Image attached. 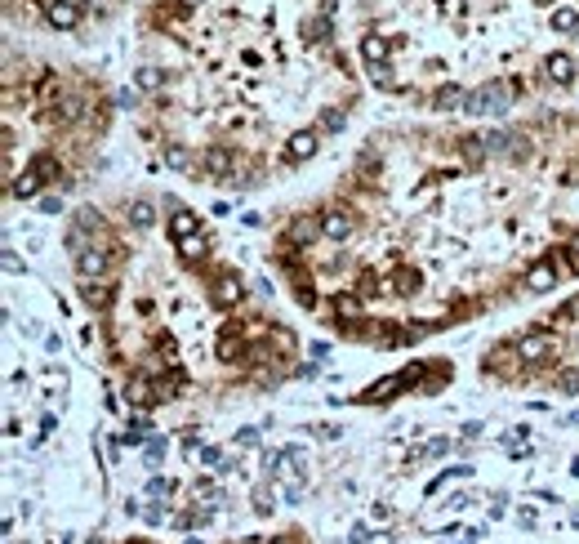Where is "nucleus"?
I'll return each instance as SVG.
<instances>
[{
  "label": "nucleus",
  "mask_w": 579,
  "mask_h": 544,
  "mask_svg": "<svg viewBox=\"0 0 579 544\" xmlns=\"http://www.w3.org/2000/svg\"><path fill=\"white\" fill-rule=\"evenodd\" d=\"M169 210H174V214H169V237H174V241L196 237V232H201V219H196L192 210H183V205H174V201H169Z\"/></svg>",
  "instance_id": "f257e3e1"
},
{
  "label": "nucleus",
  "mask_w": 579,
  "mask_h": 544,
  "mask_svg": "<svg viewBox=\"0 0 579 544\" xmlns=\"http://www.w3.org/2000/svg\"><path fill=\"white\" fill-rule=\"evenodd\" d=\"M352 228H357V219H352L348 210H330V214H321V232H326V237H335V241L352 237Z\"/></svg>",
  "instance_id": "f03ea898"
},
{
  "label": "nucleus",
  "mask_w": 579,
  "mask_h": 544,
  "mask_svg": "<svg viewBox=\"0 0 579 544\" xmlns=\"http://www.w3.org/2000/svg\"><path fill=\"white\" fill-rule=\"evenodd\" d=\"M81 272H85V277H94V281H103V277H107V250L85 246L81 250Z\"/></svg>",
  "instance_id": "7ed1b4c3"
},
{
  "label": "nucleus",
  "mask_w": 579,
  "mask_h": 544,
  "mask_svg": "<svg viewBox=\"0 0 579 544\" xmlns=\"http://www.w3.org/2000/svg\"><path fill=\"white\" fill-rule=\"evenodd\" d=\"M557 277H562V272L553 268V259H544L539 268H530V272H526V290H535V295H539V290H553V286H557Z\"/></svg>",
  "instance_id": "20e7f679"
},
{
  "label": "nucleus",
  "mask_w": 579,
  "mask_h": 544,
  "mask_svg": "<svg viewBox=\"0 0 579 544\" xmlns=\"http://www.w3.org/2000/svg\"><path fill=\"white\" fill-rule=\"evenodd\" d=\"M548 348H553L548 335H526V339H517V357H526V362H539Z\"/></svg>",
  "instance_id": "39448f33"
},
{
  "label": "nucleus",
  "mask_w": 579,
  "mask_h": 544,
  "mask_svg": "<svg viewBox=\"0 0 579 544\" xmlns=\"http://www.w3.org/2000/svg\"><path fill=\"white\" fill-rule=\"evenodd\" d=\"M81 299L90 308H107V281H94V277H85V286H81Z\"/></svg>",
  "instance_id": "423d86ee"
},
{
  "label": "nucleus",
  "mask_w": 579,
  "mask_h": 544,
  "mask_svg": "<svg viewBox=\"0 0 579 544\" xmlns=\"http://www.w3.org/2000/svg\"><path fill=\"white\" fill-rule=\"evenodd\" d=\"M317 228H321V223H317V219H308V214H303V219H294V223H290L286 241H290V246H294V241H299V246H303V241H312V237H317Z\"/></svg>",
  "instance_id": "0eeeda50"
},
{
  "label": "nucleus",
  "mask_w": 579,
  "mask_h": 544,
  "mask_svg": "<svg viewBox=\"0 0 579 544\" xmlns=\"http://www.w3.org/2000/svg\"><path fill=\"white\" fill-rule=\"evenodd\" d=\"M548 76H553L557 85H571V81H575V63L566 59V54H557V59H548Z\"/></svg>",
  "instance_id": "6e6552de"
},
{
  "label": "nucleus",
  "mask_w": 579,
  "mask_h": 544,
  "mask_svg": "<svg viewBox=\"0 0 579 544\" xmlns=\"http://www.w3.org/2000/svg\"><path fill=\"white\" fill-rule=\"evenodd\" d=\"M406 384V375H388V379H379V384H370L366 388V401H379V397H392L397 388Z\"/></svg>",
  "instance_id": "1a4fd4ad"
},
{
  "label": "nucleus",
  "mask_w": 579,
  "mask_h": 544,
  "mask_svg": "<svg viewBox=\"0 0 579 544\" xmlns=\"http://www.w3.org/2000/svg\"><path fill=\"white\" fill-rule=\"evenodd\" d=\"M317 152V134H294L290 138V161H303V156Z\"/></svg>",
  "instance_id": "9d476101"
},
{
  "label": "nucleus",
  "mask_w": 579,
  "mask_h": 544,
  "mask_svg": "<svg viewBox=\"0 0 579 544\" xmlns=\"http://www.w3.org/2000/svg\"><path fill=\"white\" fill-rule=\"evenodd\" d=\"M76 18H81V14H76V5H63V0H59V5H50V23L54 27H76Z\"/></svg>",
  "instance_id": "9b49d317"
},
{
  "label": "nucleus",
  "mask_w": 579,
  "mask_h": 544,
  "mask_svg": "<svg viewBox=\"0 0 579 544\" xmlns=\"http://www.w3.org/2000/svg\"><path fill=\"white\" fill-rule=\"evenodd\" d=\"M214 299H218V304H236V299H241V281L223 277V281H218V290H214Z\"/></svg>",
  "instance_id": "f8f14e48"
},
{
  "label": "nucleus",
  "mask_w": 579,
  "mask_h": 544,
  "mask_svg": "<svg viewBox=\"0 0 579 544\" xmlns=\"http://www.w3.org/2000/svg\"><path fill=\"white\" fill-rule=\"evenodd\" d=\"M366 59H370V67H379V63L388 59V41H383V36H366Z\"/></svg>",
  "instance_id": "ddd939ff"
},
{
  "label": "nucleus",
  "mask_w": 579,
  "mask_h": 544,
  "mask_svg": "<svg viewBox=\"0 0 579 544\" xmlns=\"http://www.w3.org/2000/svg\"><path fill=\"white\" fill-rule=\"evenodd\" d=\"M366 308H361V299H352V295H339L335 299V317L344 322V317H361Z\"/></svg>",
  "instance_id": "4468645a"
},
{
  "label": "nucleus",
  "mask_w": 579,
  "mask_h": 544,
  "mask_svg": "<svg viewBox=\"0 0 579 544\" xmlns=\"http://www.w3.org/2000/svg\"><path fill=\"white\" fill-rule=\"evenodd\" d=\"M178 250H183V259H201L205 255V241L201 237H183V241H178Z\"/></svg>",
  "instance_id": "2eb2a0df"
},
{
  "label": "nucleus",
  "mask_w": 579,
  "mask_h": 544,
  "mask_svg": "<svg viewBox=\"0 0 579 544\" xmlns=\"http://www.w3.org/2000/svg\"><path fill=\"white\" fill-rule=\"evenodd\" d=\"M575 317H579V295L571 299V304H562V308H557V313L548 317V322H575Z\"/></svg>",
  "instance_id": "dca6fc26"
},
{
  "label": "nucleus",
  "mask_w": 579,
  "mask_h": 544,
  "mask_svg": "<svg viewBox=\"0 0 579 544\" xmlns=\"http://www.w3.org/2000/svg\"><path fill=\"white\" fill-rule=\"evenodd\" d=\"M134 223H138V228H147V223H151V205L147 201H134Z\"/></svg>",
  "instance_id": "f3484780"
},
{
  "label": "nucleus",
  "mask_w": 579,
  "mask_h": 544,
  "mask_svg": "<svg viewBox=\"0 0 579 544\" xmlns=\"http://www.w3.org/2000/svg\"><path fill=\"white\" fill-rule=\"evenodd\" d=\"M566 250H571V264H575V272H579V232L571 237V246H566Z\"/></svg>",
  "instance_id": "a211bd4d"
},
{
  "label": "nucleus",
  "mask_w": 579,
  "mask_h": 544,
  "mask_svg": "<svg viewBox=\"0 0 579 544\" xmlns=\"http://www.w3.org/2000/svg\"><path fill=\"white\" fill-rule=\"evenodd\" d=\"M272 544H299V540H294V536H281V540H272Z\"/></svg>",
  "instance_id": "6ab92c4d"
}]
</instances>
